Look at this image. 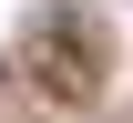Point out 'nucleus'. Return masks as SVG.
<instances>
[{"instance_id":"f257e3e1","label":"nucleus","mask_w":133,"mask_h":123,"mask_svg":"<svg viewBox=\"0 0 133 123\" xmlns=\"http://www.w3.org/2000/svg\"><path fill=\"white\" fill-rule=\"evenodd\" d=\"M21 82L41 92V103H102L113 92V41H102V21L82 0H41L31 21H21Z\"/></svg>"}]
</instances>
